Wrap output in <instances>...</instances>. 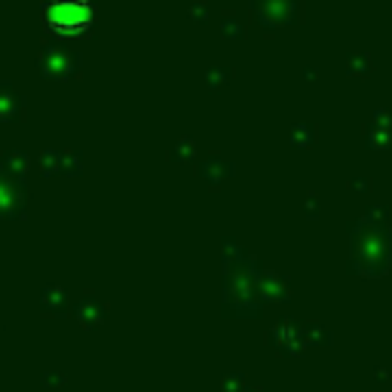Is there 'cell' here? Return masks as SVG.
<instances>
[{"label":"cell","mask_w":392,"mask_h":392,"mask_svg":"<svg viewBox=\"0 0 392 392\" xmlns=\"http://www.w3.org/2000/svg\"><path fill=\"white\" fill-rule=\"evenodd\" d=\"M47 22L62 34H71V31L86 28L93 22V12H89L86 0H56L47 12Z\"/></svg>","instance_id":"6da1fadb"}]
</instances>
